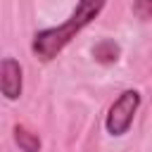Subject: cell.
<instances>
[{
  "mask_svg": "<svg viewBox=\"0 0 152 152\" xmlns=\"http://www.w3.org/2000/svg\"><path fill=\"white\" fill-rule=\"evenodd\" d=\"M24 90V69L14 57H5L0 62V95L10 102L19 100Z\"/></svg>",
  "mask_w": 152,
  "mask_h": 152,
  "instance_id": "3",
  "label": "cell"
},
{
  "mask_svg": "<svg viewBox=\"0 0 152 152\" xmlns=\"http://www.w3.org/2000/svg\"><path fill=\"white\" fill-rule=\"evenodd\" d=\"M12 135H14V142L21 152H40V135L36 131L26 128L24 124H14Z\"/></svg>",
  "mask_w": 152,
  "mask_h": 152,
  "instance_id": "4",
  "label": "cell"
},
{
  "mask_svg": "<svg viewBox=\"0 0 152 152\" xmlns=\"http://www.w3.org/2000/svg\"><path fill=\"white\" fill-rule=\"evenodd\" d=\"M93 57L100 64H114L121 57V45L116 40H112V38H102V40H97L93 45Z\"/></svg>",
  "mask_w": 152,
  "mask_h": 152,
  "instance_id": "5",
  "label": "cell"
},
{
  "mask_svg": "<svg viewBox=\"0 0 152 152\" xmlns=\"http://www.w3.org/2000/svg\"><path fill=\"white\" fill-rule=\"evenodd\" d=\"M104 2L107 0H78L66 21H62L59 26L36 31V36L31 40V52L40 62H52L93 19L100 17V12L104 10Z\"/></svg>",
  "mask_w": 152,
  "mask_h": 152,
  "instance_id": "1",
  "label": "cell"
},
{
  "mask_svg": "<svg viewBox=\"0 0 152 152\" xmlns=\"http://www.w3.org/2000/svg\"><path fill=\"white\" fill-rule=\"evenodd\" d=\"M133 14L140 21H150L152 19V0H133Z\"/></svg>",
  "mask_w": 152,
  "mask_h": 152,
  "instance_id": "6",
  "label": "cell"
},
{
  "mask_svg": "<svg viewBox=\"0 0 152 152\" xmlns=\"http://www.w3.org/2000/svg\"><path fill=\"white\" fill-rule=\"evenodd\" d=\"M140 93L128 88L124 90L107 109V116H104V128L109 135L114 138H121L124 133H128V128L133 126V119H135V112L140 107Z\"/></svg>",
  "mask_w": 152,
  "mask_h": 152,
  "instance_id": "2",
  "label": "cell"
}]
</instances>
